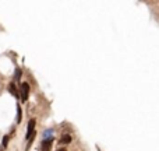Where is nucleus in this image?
Listing matches in <instances>:
<instances>
[{
	"instance_id": "nucleus-1",
	"label": "nucleus",
	"mask_w": 159,
	"mask_h": 151,
	"mask_svg": "<svg viewBox=\"0 0 159 151\" xmlns=\"http://www.w3.org/2000/svg\"><path fill=\"white\" fill-rule=\"evenodd\" d=\"M29 91H31L29 84H28V83H25V81H23V83L20 84V97H21V101H23V102H27V101H28Z\"/></svg>"
},
{
	"instance_id": "nucleus-2",
	"label": "nucleus",
	"mask_w": 159,
	"mask_h": 151,
	"mask_svg": "<svg viewBox=\"0 0 159 151\" xmlns=\"http://www.w3.org/2000/svg\"><path fill=\"white\" fill-rule=\"evenodd\" d=\"M35 126H36V120L35 119H31L28 122L27 133H25V139H27V140H31V137L35 134Z\"/></svg>"
},
{
	"instance_id": "nucleus-3",
	"label": "nucleus",
	"mask_w": 159,
	"mask_h": 151,
	"mask_svg": "<svg viewBox=\"0 0 159 151\" xmlns=\"http://www.w3.org/2000/svg\"><path fill=\"white\" fill-rule=\"evenodd\" d=\"M52 145H53V137H52V139H48V140H42V147H40V150L50 151L52 150Z\"/></svg>"
},
{
	"instance_id": "nucleus-4",
	"label": "nucleus",
	"mask_w": 159,
	"mask_h": 151,
	"mask_svg": "<svg viewBox=\"0 0 159 151\" xmlns=\"http://www.w3.org/2000/svg\"><path fill=\"white\" fill-rule=\"evenodd\" d=\"M7 90H8V92H10L13 97H16L17 99H20V98H21L20 94H18V88L16 87V84H14V83H10V84H8V87H7Z\"/></svg>"
},
{
	"instance_id": "nucleus-5",
	"label": "nucleus",
	"mask_w": 159,
	"mask_h": 151,
	"mask_svg": "<svg viewBox=\"0 0 159 151\" xmlns=\"http://www.w3.org/2000/svg\"><path fill=\"white\" fill-rule=\"evenodd\" d=\"M69 143H71V136L69 134V133H64V134L60 137L59 144H69Z\"/></svg>"
},
{
	"instance_id": "nucleus-6",
	"label": "nucleus",
	"mask_w": 159,
	"mask_h": 151,
	"mask_svg": "<svg viewBox=\"0 0 159 151\" xmlns=\"http://www.w3.org/2000/svg\"><path fill=\"white\" fill-rule=\"evenodd\" d=\"M21 119H23V109L20 105H17V116H16V123L20 125L21 123Z\"/></svg>"
},
{
	"instance_id": "nucleus-7",
	"label": "nucleus",
	"mask_w": 159,
	"mask_h": 151,
	"mask_svg": "<svg viewBox=\"0 0 159 151\" xmlns=\"http://www.w3.org/2000/svg\"><path fill=\"white\" fill-rule=\"evenodd\" d=\"M52 134H53V130H52V129H48V130H45V132H43V137H42V140H48V139H52Z\"/></svg>"
},
{
	"instance_id": "nucleus-8",
	"label": "nucleus",
	"mask_w": 159,
	"mask_h": 151,
	"mask_svg": "<svg viewBox=\"0 0 159 151\" xmlns=\"http://www.w3.org/2000/svg\"><path fill=\"white\" fill-rule=\"evenodd\" d=\"M8 141H10V136L8 134L3 136V139H1V147H3V148H7Z\"/></svg>"
},
{
	"instance_id": "nucleus-9",
	"label": "nucleus",
	"mask_w": 159,
	"mask_h": 151,
	"mask_svg": "<svg viewBox=\"0 0 159 151\" xmlns=\"http://www.w3.org/2000/svg\"><path fill=\"white\" fill-rule=\"evenodd\" d=\"M21 77H23V70H21L20 67H17L16 73H14V79H16L17 81H21Z\"/></svg>"
},
{
	"instance_id": "nucleus-10",
	"label": "nucleus",
	"mask_w": 159,
	"mask_h": 151,
	"mask_svg": "<svg viewBox=\"0 0 159 151\" xmlns=\"http://www.w3.org/2000/svg\"><path fill=\"white\" fill-rule=\"evenodd\" d=\"M56 151H66V148H63V147H62V148H59V150H56Z\"/></svg>"
}]
</instances>
